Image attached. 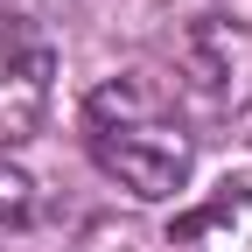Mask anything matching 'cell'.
<instances>
[{"mask_svg":"<svg viewBox=\"0 0 252 252\" xmlns=\"http://www.w3.org/2000/svg\"><path fill=\"white\" fill-rule=\"evenodd\" d=\"M84 147L119 189L161 203L189 182V161H196V140L175 112V98L147 77H112L84 98Z\"/></svg>","mask_w":252,"mask_h":252,"instance_id":"1","label":"cell"},{"mask_svg":"<svg viewBox=\"0 0 252 252\" xmlns=\"http://www.w3.org/2000/svg\"><path fill=\"white\" fill-rule=\"evenodd\" d=\"M175 91L203 119H231L252 105V28L231 14H203L175 35Z\"/></svg>","mask_w":252,"mask_h":252,"instance_id":"2","label":"cell"},{"mask_svg":"<svg viewBox=\"0 0 252 252\" xmlns=\"http://www.w3.org/2000/svg\"><path fill=\"white\" fill-rule=\"evenodd\" d=\"M56 91V49L21 7L0 0V147H21L42 126Z\"/></svg>","mask_w":252,"mask_h":252,"instance_id":"3","label":"cell"}]
</instances>
